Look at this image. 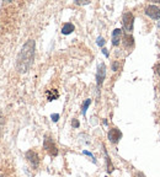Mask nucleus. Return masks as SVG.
Segmentation results:
<instances>
[{"instance_id": "obj_1", "label": "nucleus", "mask_w": 160, "mask_h": 177, "mask_svg": "<svg viewBox=\"0 0 160 177\" xmlns=\"http://www.w3.org/2000/svg\"><path fill=\"white\" fill-rule=\"evenodd\" d=\"M35 59V41L29 40L20 51L16 60V68L20 73H26L31 68Z\"/></svg>"}, {"instance_id": "obj_2", "label": "nucleus", "mask_w": 160, "mask_h": 177, "mask_svg": "<svg viewBox=\"0 0 160 177\" xmlns=\"http://www.w3.org/2000/svg\"><path fill=\"white\" fill-rule=\"evenodd\" d=\"M43 149H44L51 156H57V155H58V148H57L54 140H53L49 135H46V137H44Z\"/></svg>"}, {"instance_id": "obj_3", "label": "nucleus", "mask_w": 160, "mask_h": 177, "mask_svg": "<svg viewBox=\"0 0 160 177\" xmlns=\"http://www.w3.org/2000/svg\"><path fill=\"white\" fill-rule=\"evenodd\" d=\"M133 22H134V16L132 13H126L123 15V19H122V24H123V27L126 31L131 32L133 31Z\"/></svg>"}, {"instance_id": "obj_4", "label": "nucleus", "mask_w": 160, "mask_h": 177, "mask_svg": "<svg viewBox=\"0 0 160 177\" xmlns=\"http://www.w3.org/2000/svg\"><path fill=\"white\" fill-rule=\"evenodd\" d=\"M26 159H27V161L30 162V165L33 168L38 167V165H40V156H38V154L35 150H29L26 153Z\"/></svg>"}, {"instance_id": "obj_5", "label": "nucleus", "mask_w": 160, "mask_h": 177, "mask_svg": "<svg viewBox=\"0 0 160 177\" xmlns=\"http://www.w3.org/2000/svg\"><path fill=\"white\" fill-rule=\"evenodd\" d=\"M107 138H109V140H110L112 144H117V143L120 141V139L122 138V133H121V130H120L118 128H112V129L109 132Z\"/></svg>"}, {"instance_id": "obj_6", "label": "nucleus", "mask_w": 160, "mask_h": 177, "mask_svg": "<svg viewBox=\"0 0 160 177\" xmlns=\"http://www.w3.org/2000/svg\"><path fill=\"white\" fill-rule=\"evenodd\" d=\"M105 76H106V65L104 63L99 64V68H97V73H96V81H97V86H101V84L104 82L105 80Z\"/></svg>"}, {"instance_id": "obj_7", "label": "nucleus", "mask_w": 160, "mask_h": 177, "mask_svg": "<svg viewBox=\"0 0 160 177\" xmlns=\"http://www.w3.org/2000/svg\"><path fill=\"white\" fill-rule=\"evenodd\" d=\"M145 14H147L149 17H151L153 20L160 19V9H159L158 6H155V5H149V6H147Z\"/></svg>"}, {"instance_id": "obj_8", "label": "nucleus", "mask_w": 160, "mask_h": 177, "mask_svg": "<svg viewBox=\"0 0 160 177\" xmlns=\"http://www.w3.org/2000/svg\"><path fill=\"white\" fill-rule=\"evenodd\" d=\"M121 37H122V30H120V28L113 30V32H112V44L118 46L120 41H121Z\"/></svg>"}, {"instance_id": "obj_9", "label": "nucleus", "mask_w": 160, "mask_h": 177, "mask_svg": "<svg viewBox=\"0 0 160 177\" xmlns=\"http://www.w3.org/2000/svg\"><path fill=\"white\" fill-rule=\"evenodd\" d=\"M123 43H124V47L131 48V47L134 46V40H133V37L131 35H124L123 36Z\"/></svg>"}, {"instance_id": "obj_10", "label": "nucleus", "mask_w": 160, "mask_h": 177, "mask_svg": "<svg viewBox=\"0 0 160 177\" xmlns=\"http://www.w3.org/2000/svg\"><path fill=\"white\" fill-rule=\"evenodd\" d=\"M74 30H75L74 25L70 24V22H68V24H65V25L63 26V28H62V33H63V35H69V33H71Z\"/></svg>"}, {"instance_id": "obj_11", "label": "nucleus", "mask_w": 160, "mask_h": 177, "mask_svg": "<svg viewBox=\"0 0 160 177\" xmlns=\"http://www.w3.org/2000/svg\"><path fill=\"white\" fill-rule=\"evenodd\" d=\"M59 97V94H58V91L57 90H48L47 91V100L48 101H53V100H57Z\"/></svg>"}, {"instance_id": "obj_12", "label": "nucleus", "mask_w": 160, "mask_h": 177, "mask_svg": "<svg viewBox=\"0 0 160 177\" xmlns=\"http://www.w3.org/2000/svg\"><path fill=\"white\" fill-rule=\"evenodd\" d=\"M105 154H106V162H107V171L111 173L112 171H113V165L111 164V160H110V156L107 155V153L105 151Z\"/></svg>"}, {"instance_id": "obj_13", "label": "nucleus", "mask_w": 160, "mask_h": 177, "mask_svg": "<svg viewBox=\"0 0 160 177\" xmlns=\"http://www.w3.org/2000/svg\"><path fill=\"white\" fill-rule=\"evenodd\" d=\"M90 104H91V100H86L85 102H84V105H83V110H82V113L85 116L86 115V110H88V107L90 106Z\"/></svg>"}, {"instance_id": "obj_14", "label": "nucleus", "mask_w": 160, "mask_h": 177, "mask_svg": "<svg viewBox=\"0 0 160 177\" xmlns=\"http://www.w3.org/2000/svg\"><path fill=\"white\" fill-rule=\"evenodd\" d=\"M97 44H99L100 47H102V46L105 44V40H104V37H99V38H97Z\"/></svg>"}, {"instance_id": "obj_15", "label": "nucleus", "mask_w": 160, "mask_h": 177, "mask_svg": "<svg viewBox=\"0 0 160 177\" xmlns=\"http://www.w3.org/2000/svg\"><path fill=\"white\" fill-rule=\"evenodd\" d=\"M51 118H52V121H53V122H57V121L59 119V115L54 113V115H52V116H51Z\"/></svg>"}, {"instance_id": "obj_16", "label": "nucleus", "mask_w": 160, "mask_h": 177, "mask_svg": "<svg viewBox=\"0 0 160 177\" xmlns=\"http://www.w3.org/2000/svg\"><path fill=\"white\" fill-rule=\"evenodd\" d=\"M71 126H73L74 128H78V127H79V121H76V119H73V122H71Z\"/></svg>"}, {"instance_id": "obj_17", "label": "nucleus", "mask_w": 160, "mask_h": 177, "mask_svg": "<svg viewBox=\"0 0 160 177\" xmlns=\"http://www.w3.org/2000/svg\"><path fill=\"white\" fill-rule=\"evenodd\" d=\"M117 69H118V63H117V62H115V63L112 64V70H113V71H116Z\"/></svg>"}, {"instance_id": "obj_18", "label": "nucleus", "mask_w": 160, "mask_h": 177, "mask_svg": "<svg viewBox=\"0 0 160 177\" xmlns=\"http://www.w3.org/2000/svg\"><path fill=\"white\" fill-rule=\"evenodd\" d=\"M155 70H156L158 75L160 76V63H158V64H156V66H155Z\"/></svg>"}, {"instance_id": "obj_19", "label": "nucleus", "mask_w": 160, "mask_h": 177, "mask_svg": "<svg viewBox=\"0 0 160 177\" xmlns=\"http://www.w3.org/2000/svg\"><path fill=\"white\" fill-rule=\"evenodd\" d=\"M134 177H144V173H143V172H137V173L134 175Z\"/></svg>"}, {"instance_id": "obj_20", "label": "nucleus", "mask_w": 160, "mask_h": 177, "mask_svg": "<svg viewBox=\"0 0 160 177\" xmlns=\"http://www.w3.org/2000/svg\"><path fill=\"white\" fill-rule=\"evenodd\" d=\"M90 2H75V4H89Z\"/></svg>"}, {"instance_id": "obj_21", "label": "nucleus", "mask_w": 160, "mask_h": 177, "mask_svg": "<svg viewBox=\"0 0 160 177\" xmlns=\"http://www.w3.org/2000/svg\"><path fill=\"white\" fill-rule=\"evenodd\" d=\"M102 52H104V54H105L106 57H109V52H107V49H106V48H104V49H102Z\"/></svg>"}, {"instance_id": "obj_22", "label": "nucleus", "mask_w": 160, "mask_h": 177, "mask_svg": "<svg viewBox=\"0 0 160 177\" xmlns=\"http://www.w3.org/2000/svg\"><path fill=\"white\" fill-rule=\"evenodd\" d=\"M159 90H160V85H159Z\"/></svg>"}, {"instance_id": "obj_23", "label": "nucleus", "mask_w": 160, "mask_h": 177, "mask_svg": "<svg viewBox=\"0 0 160 177\" xmlns=\"http://www.w3.org/2000/svg\"><path fill=\"white\" fill-rule=\"evenodd\" d=\"M105 177H107V176H105Z\"/></svg>"}]
</instances>
